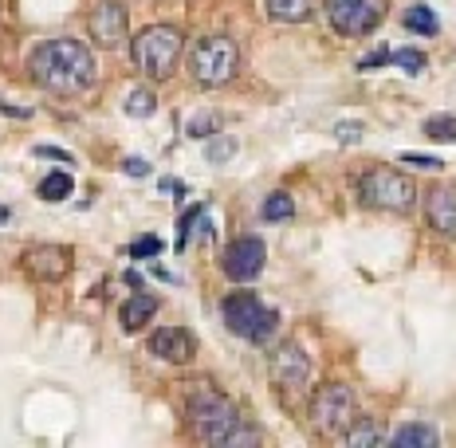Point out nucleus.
<instances>
[{
    "mask_svg": "<svg viewBox=\"0 0 456 448\" xmlns=\"http://www.w3.org/2000/svg\"><path fill=\"white\" fill-rule=\"evenodd\" d=\"M291 213H296V201H291L288 193H272L268 201H264V221H288Z\"/></svg>",
    "mask_w": 456,
    "mask_h": 448,
    "instance_id": "obj_23",
    "label": "nucleus"
},
{
    "mask_svg": "<svg viewBox=\"0 0 456 448\" xmlns=\"http://www.w3.org/2000/svg\"><path fill=\"white\" fill-rule=\"evenodd\" d=\"M182 47H185V36L174 24H154L134 36L130 55H134L138 71H146L150 79H169L177 60H182Z\"/></svg>",
    "mask_w": 456,
    "mask_h": 448,
    "instance_id": "obj_2",
    "label": "nucleus"
},
{
    "mask_svg": "<svg viewBox=\"0 0 456 448\" xmlns=\"http://www.w3.org/2000/svg\"><path fill=\"white\" fill-rule=\"evenodd\" d=\"M28 75L52 94H79L94 83V55L79 40H47L32 52Z\"/></svg>",
    "mask_w": 456,
    "mask_h": 448,
    "instance_id": "obj_1",
    "label": "nucleus"
},
{
    "mask_svg": "<svg viewBox=\"0 0 456 448\" xmlns=\"http://www.w3.org/2000/svg\"><path fill=\"white\" fill-rule=\"evenodd\" d=\"M36 158H52V161H68V166H71V154H68V150H55V146H36Z\"/></svg>",
    "mask_w": 456,
    "mask_h": 448,
    "instance_id": "obj_31",
    "label": "nucleus"
},
{
    "mask_svg": "<svg viewBox=\"0 0 456 448\" xmlns=\"http://www.w3.org/2000/svg\"><path fill=\"white\" fill-rule=\"evenodd\" d=\"M236 68H240V52H236V44L228 36H205L189 52V75L201 87H224L236 75Z\"/></svg>",
    "mask_w": 456,
    "mask_h": 448,
    "instance_id": "obj_4",
    "label": "nucleus"
},
{
    "mask_svg": "<svg viewBox=\"0 0 456 448\" xmlns=\"http://www.w3.org/2000/svg\"><path fill=\"white\" fill-rule=\"evenodd\" d=\"M0 8H4V4H0Z\"/></svg>",
    "mask_w": 456,
    "mask_h": 448,
    "instance_id": "obj_34",
    "label": "nucleus"
},
{
    "mask_svg": "<svg viewBox=\"0 0 456 448\" xmlns=\"http://www.w3.org/2000/svg\"><path fill=\"white\" fill-rule=\"evenodd\" d=\"M425 216L441 236H456V189H433L425 197Z\"/></svg>",
    "mask_w": 456,
    "mask_h": 448,
    "instance_id": "obj_14",
    "label": "nucleus"
},
{
    "mask_svg": "<svg viewBox=\"0 0 456 448\" xmlns=\"http://www.w3.org/2000/svg\"><path fill=\"white\" fill-rule=\"evenodd\" d=\"M216 130H221V114H193L185 126L189 138H213Z\"/></svg>",
    "mask_w": 456,
    "mask_h": 448,
    "instance_id": "obj_24",
    "label": "nucleus"
},
{
    "mask_svg": "<svg viewBox=\"0 0 456 448\" xmlns=\"http://www.w3.org/2000/svg\"><path fill=\"white\" fill-rule=\"evenodd\" d=\"M402 161H405V166H417V169H441L444 166V161H436L429 154H402Z\"/></svg>",
    "mask_w": 456,
    "mask_h": 448,
    "instance_id": "obj_29",
    "label": "nucleus"
},
{
    "mask_svg": "<svg viewBox=\"0 0 456 448\" xmlns=\"http://www.w3.org/2000/svg\"><path fill=\"white\" fill-rule=\"evenodd\" d=\"M389 55H394V52H386V47H382V52H374V55H366V60H358V71H374V68H382V63H389Z\"/></svg>",
    "mask_w": 456,
    "mask_h": 448,
    "instance_id": "obj_30",
    "label": "nucleus"
},
{
    "mask_svg": "<svg viewBox=\"0 0 456 448\" xmlns=\"http://www.w3.org/2000/svg\"><path fill=\"white\" fill-rule=\"evenodd\" d=\"M221 314H224V327L232 330V335L248 338V342H268L275 335V327H280V314L272 307H264L252 291L228 295L221 303Z\"/></svg>",
    "mask_w": 456,
    "mask_h": 448,
    "instance_id": "obj_5",
    "label": "nucleus"
},
{
    "mask_svg": "<svg viewBox=\"0 0 456 448\" xmlns=\"http://www.w3.org/2000/svg\"><path fill=\"white\" fill-rule=\"evenodd\" d=\"M122 169H126L130 177H146V174H150V166H146L142 158H126V161H122Z\"/></svg>",
    "mask_w": 456,
    "mask_h": 448,
    "instance_id": "obj_32",
    "label": "nucleus"
},
{
    "mask_svg": "<svg viewBox=\"0 0 456 448\" xmlns=\"http://www.w3.org/2000/svg\"><path fill=\"white\" fill-rule=\"evenodd\" d=\"M8 221V208H0V224H4Z\"/></svg>",
    "mask_w": 456,
    "mask_h": 448,
    "instance_id": "obj_33",
    "label": "nucleus"
},
{
    "mask_svg": "<svg viewBox=\"0 0 456 448\" xmlns=\"http://www.w3.org/2000/svg\"><path fill=\"white\" fill-rule=\"evenodd\" d=\"M154 311H158V299H154V295H130V299L122 303V311H118L122 330H138V327H146V322L154 319Z\"/></svg>",
    "mask_w": 456,
    "mask_h": 448,
    "instance_id": "obj_15",
    "label": "nucleus"
},
{
    "mask_svg": "<svg viewBox=\"0 0 456 448\" xmlns=\"http://www.w3.org/2000/svg\"><path fill=\"white\" fill-rule=\"evenodd\" d=\"M189 421H193L197 436L208 444H232L236 428L244 425L236 405L228 402L224 394H216V389H197V394L189 397Z\"/></svg>",
    "mask_w": 456,
    "mask_h": 448,
    "instance_id": "obj_3",
    "label": "nucleus"
},
{
    "mask_svg": "<svg viewBox=\"0 0 456 448\" xmlns=\"http://www.w3.org/2000/svg\"><path fill=\"white\" fill-rule=\"evenodd\" d=\"M358 421V397L350 386H342V381H330V386H322L315 394V402H311V425L319 428V433L327 436H346V428Z\"/></svg>",
    "mask_w": 456,
    "mask_h": 448,
    "instance_id": "obj_7",
    "label": "nucleus"
},
{
    "mask_svg": "<svg viewBox=\"0 0 456 448\" xmlns=\"http://www.w3.org/2000/svg\"><path fill=\"white\" fill-rule=\"evenodd\" d=\"M236 154V142L232 138H216V142H208V161H213V166H221L224 158H232Z\"/></svg>",
    "mask_w": 456,
    "mask_h": 448,
    "instance_id": "obj_27",
    "label": "nucleus"
},
{
    "mask_svg": "<svg viewBox=\"0 0 456 448\" xmlns=\"http://www.w3.org/2000/svg\"><path fill=\"white\" fill-rule=\"evenodd\" d=\"M126 28H130V16L118 0H99L91 12V36L99 40V47H118L126 40Z\"/></svg>",
    "mask_w": 456,
    "mask_h": 448,
    "instance_id": "obj_12",
    "label": "nucleus"
},
{
    "mask_svg": "<svg viewBox=\"0 0 456 448\" xmlns=\"http://www.w3.org/2000/svg\"><path fill=\"white\" fill-rule=\"evenodd\" d=\"M386 441H389V436H386V428L378 425V421H370V417H358V421L346 428V444H354V448L386 444Z\"/></svg>",
    "mask_w": 456,
    "mask_h": 448,
    "instance_id": "obj_17",
    "label": "nucleus"
},
{
    "mask_svg": "<svg viewBox=\"0 0 456 448\" xmlns=\"http://www.w3.org/2000/svg\"><path fill=\"white\" fill-rule=\"evenodd\" d=\"M71 189H75L71 174H47L40 181V197H44V201H68Z\"/></svg>",
    "mask_w": 456,
    "mask_h": 448,
    "instance_id": "obj_21",
    "label": "nucleus"
},
{
    "mask_svg": "<svg viewBox=\"0 0 456 448\" xmlns=\"http://www.w3.org/2000/svg\"><path fill=\"white\" fill-rule=\"evenodd\" d=\"M389 63H397V68L410 71V75H421V71H425V63H429V60H425V55L417 52V47H402V52L389 55Z\"/></svg>",
    "mask_w": 456,
    "mask_h": 448,
    "instance_id": "obj_25",
    "label": "nucleus"
},
{
    "mask_svg": "<svg viewBox=\"0 0 456 448\" xmlns=\"http://www.w3.org/2000/svg\"><path fill=\"white\" fill-rule=\"evenodd\" d=\"M405 28H410V32H421V36H436V32H441V24H436V16H433L429 4H410V8H405Z\"/></svg>",
    "mask_w": 456,
    "mask_h": 448,
    "instance_id": "obj_19",
    "label": "nucleus"
},
{
    "mask_svg": "<svg viewBox=\"0 0 456 448\" xmlns=\"http://www.w3.org/2000/svg\"><path fill=\"white\" fill-rule=\"evenodd\" d=\"M150 354L161 358V362H174V366H182L197 354V338L189 335L185 327H161L150 335Z\"/></svg>",
    "mask_w": 456,
    "mask_h": 448,
    "instance_id": "obj_13",
    "label": "nucleus"
},
{
    "mask_svg": "<svg viewBox=\"0 0 456 448\" xmlns=\"http://www.w3.org/2000/svg\"><path fill=\"white\" fill-rule=\"evenodd\" d=\"M335 138L342 142V146H354V142H362V122H338Z\"/></svg>",
    "mask_w": 456,
    "mask_h": 448,
    "instance_id": "obj_28",
    "label": "nucleus"
},
{
    "mask_svg": "<svg viewBox=\"0 0 456 448\" xmlns=\"http://www.w3.org/2000/svg\"><path fill=\"white\" fill-rule=\"evenodd\" d=\"M264 8L280 24H303L315 16V0H264Z\"/></svg>",
    "mask_w": 456,
    "mask_h": 448,
    "instance_id": "obj_16",
    "label": "nucleus"
},
{
    "mask_svg": "<svg viewBox=\"0 0 456 448\" xmlns=\"http://www.w3.org/2000/svg\"><path fill=\"white\" fill-rule=\"evenodd\" d=\"M24 272L44 283H60L71 272V248L63 244H36L24 252Z\"/></svg>",
    "mask_w": 456,
    "mask_h": 448,
    "instance_id": "obj_10",
    "label": "nucleus"
},
{
    "mask_svg": "<svg viewBox=\"0 0 456 448\" xmlns=\"http://www.w3.org/2000/svg\"><path fill=\"white\" fill-rule=\"evenodd\" d=\"M327 20L338 36L358 40L386 20V0H327Z\"/></svg>",
    "mask_w": 456,
    "mask_h": 448,
    "instance_id": "obj_8",
    "label": "nucleus"
},
{
    "mask_svg": "<svg viewBox=\"0 0 456 448\" xmlns=\"http://www.w3.org/2000/svg\"><path fill=\"white\" fill-rule=\"evenodd\" d=\"M421 134L429 142H456V118L452 114H433V118H425Z\"/></svg>",
    "mask_w": 456,
    "mask_h": 448,
    "instance_id": "obj_20",
    "label": "nucleus"
},
{
    "mask_svg": "<svg viewBox=\"0 0 456 448\" xmlns=\"http://www.w3.org/2000/svg\"><path fill=\"white\" fill-rule=\"evenodd\" d=\"M397 448H436V428L433 425H402L394 433Z\"/></svg>",
    "mask_w": 456,
    "mask_h": 448,
    "instance_id": "obj_18",
    "label": "nucleus"
},
{
    "mask_svg": "<svg viewBox=\"0 0 456 448\" xmlns=\"http://www.w3.org/2000/svg\"><path fill=\"white\" fill-rule=\"evenodd\" d=\"M358 197L370 208H386V213H410L417 201V185L397 169H370L358 181Z\"/></svg>",
    "mask_w": 456,
    "mask_h": 448,
    "instance_id": "obj_6",
    "label": "nucleus"
},
{
    "mask_svg": "<svg viewBox=\"0 0 456 448\" xmlns=\"http://www.w3.org/2000/svg\"><path fill=\"white\" fill-rule=\"evenodd\" d=\"M161 252V240L158 236H142V240L130 244V260H150V256Z\"/></svg>",
    "mask_w": 456,
    "mask_h": 448,
    "instance_id": "obj_26",
    "label": "nucleus"
},
{
    "mask_svg": "<svg viewBox=\"0 0 456 448\" xmlns=\"http://www.w3.org/2000/svg\"><path fill=\"white\" fill-rule=\"evenodd\" d=\"M268 374L280 389H303L311 378V358L303 354V346H296V342H288V346H280L268 362Z\"/></svg>",
    "mask_w": 456,
    "mask_h": 448,
    "instance_id": "obj_11",
    "label": "nucleus"
},
{
    "mask_svg": "<svg viewBox=\"0 0 456 448\" xmlns=\"http://www.w3.org/2000/svg\"><path fill=\"white\" fill-rule=\"evenodd\" d=\"M126 114H134V118H150V114L158 110V99H154V91H146V87H138V91H130L126 94Z\"/></svg>",
    "mask_w": 456,
    "mask_h": 448,
    "instance_id": "obj_22",
    "label": "nucleus"
},
{
    "mask_svg": "<svg viewBox=\"0 0 456 448\" xmlns=\"http://www.w3.org/2000/svg\"><path fill=\"white\" fill-rule=\"evenodd\" d=\"M264 260H268V248H264L260 236H240V240H232L224 248L221 268H224L228 280L248 283V280H256V275L264 272Z\"/></svg>",
    "mask_w": 456,
    "mask_h": 448,
    "instance_id": "obj_9",
    "label": "nucleus"
}]
</instances>
